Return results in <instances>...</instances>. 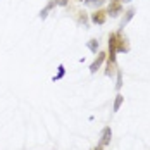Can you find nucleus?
Instances as JSON below:
<instances>
[{
  "instance_id": "obj_11",
  "label": "nucleus",
  "mask_w": 150,
  "mask_h": 150,
  "mask_svg": "<svg viewBox=\"0 0 150 150\" xmlns=\"http://www.w3.org/2000/svg\"><path fill=\"white\" fill-rule=\"evenodd\" d=\"M86 45H88V48H90L93 54H97V50H98V42H97V40H90Z\"/></svg>"
},
{
  "instance_id": "obj_1",
  "label": "nucleus",
  "mask_w": 150,
  "mask_h": 150,
  "mask_svg": "<svg viewBox=\"0 0 150 150\" xmlns=\"http://www.w3.org/2000/svg\"><path fill=\"white\" fill-rule=\"evenodd\" d=\"M116 54H117V35L110 33L109 36V54H107V64H116Z\"/></svg>"
},
{
  "instance_id": "obj_17",
  "label": "nucleus",
  "mask_w": 150,
  "mask_h": 150,
  "mask_svg": "<svg viewBox=\"0 0 150 150\" xmlns=\"http://www.w3.org/2000/svg\"><path fill=\"white\" fill-rule=\"evenodd\" d=\"M116 2H131V0H116Z\"/></svg>"
},
{
  "instance_id": "obj_14",
  "label": "nucleus",
  "mask_w": 150,
  "mask_h": 150,
  "mask_svg": "<svg viewBox=\"0 0 150 150\" xmlns=\"http://www.w3.org/2000/svg\"><path fill=\"white\" fill-rule=\"evenodd\" d=\"M78 21H79V23H83V24H86V16H85V12H79Z\"/></svg>"
},
{
  "instance_id": "obj_7",
  "label": "nucleus",
  "mask_w": 150,
  "mask_h": 150,
  "mask_svg": "<svg viewBox=\"0 0 150 150\" xmlns=\"http://www.w3.org/2000/svg\"><path fill=\"white\" fill-rule=\"evenodd\" d=\"M135 12H136L135 7H129V9L124 12V17H122V21H121V30H122V28H124V26H126L131 19H133V17H135Z\"/></svg>"
},
{
  "instance_id": "obj_5",
  "label": "nucleus",
  "mask_w": 150,
  "mask_h": 150,
  "mask_svg": "<svg viewBox=\"0 0 150 150\" xmlns=\"http://www.w3.org/2000/svg\"><path fill=\"white\" fill-rule=\"evenodd\" d=\"M117 35V52H129V43H128V38L122 36V33H116Z\"/></svg>"
},
{
  "instance_id": "obj_16",
  "label": "nucleus",
  "mask_w": 150,
  "mask_h": 150,
  "mask_svg": "<svg viewBox=\"0 0 150 150\" xmlns=\"http://www.w3.org/2000/svg\"><path fill=\"white\" fill-rule=\"evenodd\" d=\"M93 150H104V147H102V145H98L97 149H93Z\"/></svg>"
},
{
  "instance_id": "obj_12",
  "label": "nucleus",
  "mask_w": 150,
  "mask_h": 150,
  "mask_svg": "<svg viewBox=\"0 0 150 150\" xmlns=\"http://www.w3.org/2000/svg\"><path fill=\"white\" fill-rule=\"evenodd\" d=\"M64 74H66V69H64V66L60 64V66H59V73L54 76V81H59V79H60V78H62Z\"/></svg>"
},
{
  "instance_id": "obj_15",
  "label": "nucleus",
  "mask_w": 150,
  "mask_h": 150,
  "mask_svg": "<svg viewBox=\"0 0 150 150\" xmlns=\"http://www.w3.org/2000/svg\"><path fill=\"white\" fill-rule=\"evenodd\" d=\"M59 5H67V0H55Z\"/></svg>"
},
{
  "instance_id": "obj_13",
  "label": "nucleus",
  "mask_w": 150,
  "mask_h": 150,
  "mask_svg": "<svg viewBox=\"0 0 150 150\" xmlns=\"http://www.w3.org/2000/svg\"><path fill=\"white\" fill-rule=\"evenodd\" d=\"M121 86H122V73H121V69H117V83H116V90H121Z\"/></svg>"
},
{
  "instance_id": "obj_4",
  "label": "nucleus",
  "mask_w": 150,
  "mask_h": 150,
  "mask_svg": "<svg viewBox=\"0 0 150 150\" xmlns=\"http://www.w3.org/2000/svg\"><path fill=\"white\" fill-rule=\"evenodd\" d=\"M105 21H107V12L105 11H95L93 14H91V23L93 24H105Z\"/></svg>"
},
{
  "instance_id": "obj_9",
  "label": "nucleus",
  "mask_w": 150,
  "mask_h": 150,
  "mask_svg": "<svg viewBox=\"0 0 150 150\" xmlns=\"http://www.w3.org/2000/svg\"><path fill=\"white\" fill-rule=\"evenodd\" d=\"M122 102H124V97H122L121 93H117V95H116V100H114V107H112V109H114V112H117V110L121 109Z\"/></svg>"
},
{
  "instance_id": "obj_2",
  "label": "nucleus",
  "mask_w": 150,
  "mask_h": 150,
  "mask_svg": "<svg viewBox=\"0 0 150 150\" xmlns=\"http://www.w3.org/2000/svg\"><path fill=\"white\" fill-rule=\"evenodd\" d=\"M110 140H112V131H110L109 126H105L104 129H102V133H100V142H98V145L107 147V145H110Z\"/></svg>"
},
{
  "instance_id": "obj_10",
  "label": "nucleus",
  "mask_w": 150,
  "mask_h": 150,
  "mask_svg": "<svg viewBox=\"0 0 150 150\" xmlns=\"http://www.w3.org/2000/svg\"><path fill=\"white\" fill-rule=\"evenodd\" d=\"M85 4L88 5V7H102L104 5V0H85Z\"/></svg>"
},
{
  "instance_id": "obj_6",
  "label": "nucleus",
  "mask_w": 150,
  "mask_h": 150,
  "mask_svg": "<svg viewBox=\"0 0 150 150\" xmlns=\"http://www.w3.org/2000/svg\"><path fill=\"white\" fill-rule=\"evenodd\" d=\"M105 59H107V54H105V52H100V54L97 55V59L93 60V62H91V66H90V73H91V74H95V73H97V69L102 66V62H104Z\"/></svg>"
},
{
  "instance_id": "obj_8",
  "label": "nucleus",
  "mask_w": 150,
  "mask_h": 150,
  "mask_svg": "<svg viewBox=\"0 0 150 150\" xmlns=\"http://www.w3.org/2000/svg\"><path fill=\"white\" fill-rule=\"evenodd\" d=\"M55 4H57L55 0H52V2H48V4L45 5V9H42V12H40V17H42V19H45V17H47V14L50 12V9H52V7H55Z\"/></svg>"
},
{
  "instance_id": "obj_3",
  "label": "nucleus",
  "mask_w": 150,
  "mask_h": 150,
  "mask_svg": "<svg viewBox=\"0 0 150 150\" xmlns=\"http://www.w3.org/2000/svg\"><path fill=\"white\" fill-rule=\"evenodd\" d=\"M121 12H122V5H121V2L112 0L110 5H109V9H107V16H110V17H117Z\"/></svg>"
}]
</instances>
